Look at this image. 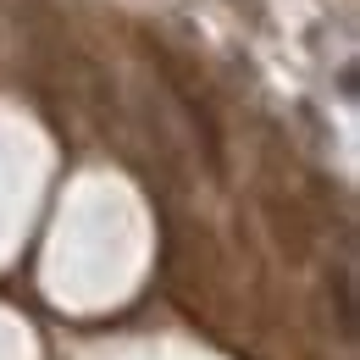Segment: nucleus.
Masks as SVG:
<instances>
[{
	"mask_svg": "<svg viewBox=\"0 0 360 360\" xmlns=\"http://www.w3.org/2000/svg\"><path fill=\"white\" fill-rule=\"evenodd\" d=\"M233 6H255V0H233Z\"/></svg>",
	"mask_w": 360,
	"mask_h": 360,
	"instance_id": "f257e3e1",
	"label": "nucleus"
}]
</instances>
